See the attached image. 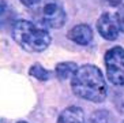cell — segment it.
<instances>
[{"instance_id": "1", "label": "cell", "mask_w": 124, "mask_h": 123, "mask_svg": "<svg viewBox=\"0 0 124 123\" xmlns=\"http://www.w3.org/2000/svg\"><path fill=\"white\" fill-rule=\"evenodd\" d=\"M72 92L87 101L102 103L108 96V88L101 70L93 64H83L71 78Z\"/></svg>"}, {"instance_id": "2", "label": "cell", "mask_w": 124, "mask_h": 123, "mask_svg": "<svg viewBox=\"0 0 124 123\" xmlns=\"http://www.w3.org/2000/svg\"><path fill=\"white\" fill-rule=\"evenodd\" d=\"M11 34L15 43L27 52H42L51 44V34L44 26L36 25L26 19L14 22Z\"/></svg>"}, {"instance_id": "3", "label": "cell", "mask_w": 124, "mask_h": 123, "mask_svg": "<svg viewBox=\"0 0 124 123\" xmlns=\"http://www.w3.org/2000/svg\"><path fill=\"white\" fill-rule=\"evenodd\" d=\"M106 75L110 83L123 86L124 85V48L113 47L105 53Z\"/></svg>"}, {"instance_id": "4", "label": "cell", "mask_w": 124, "mask_h": 123, "mask_svg": "<svg viewBox=\"0 0 124 123\" xmlns=\"http://www.w3.org/2000/svg\"><path fill=\"white\" fill-rule=\"evenodd\" d=\"M37 18L40 21V23L44 26L45 29H60L63 25L66 23L67 14L63 10L62 6H59L57 3H46L38 10L37 12Z\"/></svg>"}, {"instance_id": "5", "label": "cell", "mask_w": 124, "mask_h": 123, "mask_svg": "<svg viewBox=\"0 0 124 123\" xmlns=\"http://www.w3.org/2000/svg\"><path fill=\"white\" fill-rule=\"evenodd\" d=\"M97 30L105 40L113 41L119 37V33L121 32L119 21L116 15L110 12H104V14L97 19Z\"/></svg>"}, {"instance_id": "6", "label": "cell", "mask_w": 124, "mask_h": 123, "mask_svg": "<svg viewBox=\"0 0 124 123\" xmlns=\"http://www.w3.org/2000/svg\"><path fill=\"white\" fill-rule=\"evenodd\" d=\"M67 38L77 44H80V45H87L93 40V30L86 23H79L68 30Z\"/></svg>"}, {"instance_id": "7", "label": "cell", "mask_w": 124, "mask_h": 123, "mask_svg": "<svg viewBox=\"0 0 124 123\" xmlns=\"http://www.w3.org/2000/svg\"><path fill=\"white\" fill-rule=\"evenodd\" d=\"M57 123H86V116L80 107L72 105L60 114Z\"/></svg>"}, {"instance_id": "8", "label": "cell", "mask_w": 124, "mask_h": 123, "mask_svg": "<svg viewBox=\"0 0 124 123\" xmlns=\"http://www.w3.org/2000/svg\"><path fill=\"white\" fill-rule=\"evenodd\" d=\"M79 69L77 66V63H74V62H63V63H59L56 66L55 69V72H56V77H57L59 79H70V78H72L75 75V72L77 70Z\"/></svg>"}, {"instance_id": "9", "label": "cell", "mask_w": 124, "mask_h": 123, "mask_svg": "<svg viewBox=\"0 0 124 123\" xmlns=\"http://www.w3.org/2000/svg\"><path fill=\"white\" fill-rule=\"evenodd\" d=\"M29 74L38 81H48L49 77H51V72L48 71L46 69H44L41 64H38V63H37V64H33L30 67Z\"/></svg>"}, {"instance_id": "10", "label": "cell", "mask_w": 124, "mask_h": 123, "mask_svg": "<svg viewBox=\"0 0 124 123\" xmlns=\"http://www.w3.org/2000/svg\"><path fill=\"white\" fill-rule=\"evenodd\" d=\"M113 119L112 116L106 111H95L90 118V122L89 123H112Z\"/></svg>"}, {"instance_id": "11", "label": "cell", "mask_w": 124, "mask_h": 123, "mask_svg": "<svg viewBox=\"0 0 124 123\" xmlns=\"http://www.w3.org/2000/svg\"><path fill=\"white\" fill-rule=\"evenodd\" d=\"M117 21H119V26H120V30L124 33V6L119 10V12L116 14Z\"/></svg>"}, {"instance_id": "12", "label": "cell", "mask_w": 124, "mask_h": 123, "mask_svg": "<svg viewBox=\"0 0 124 123\" xmlns=\"http://www.w3.org/2000/svg\"><path fill=\"white\" fill-rule=\"evenodd\" d=\"M105 4L108 6H112V7H117V6H124V0H102Z\"/></svg>"}, {"instance_id": "13", "label": "cell", "mask_w": 124, "mask_h": 123, "mask_svg": "<svg viewBox=\"0 0 124 123\" xmlns=\"http://www.w3.org/2000/svg\"><path fill=\"white\" fill-rule=\"evenodd\" d=\"M19 1H21L23 6H26V7H33L37 3H40L41 0H19Z\"/></svg>"}, {"instance_id": "14", "label": "cell", "mask_w": 124, "mask_h": 123, "mask_svg": "<svg viewBox=\"0 0 124 123\" xmlns=\"http://www.w3.org/2000/svg\"><path fill=\"white\" fill-rule=\"evenodd\" d=\"M16 123H27V122H25V120H19V122H16Z\"/></svg>"}, {"instance_id": "15", "label": "cell", "mask_w": 124, "mask_h": 123, "mask_svg": "<svg viewBox=\"0 0 124 123\" xmlns=\"http://www.w3.org/2000/svg\"><path fill=\"white\" fill-rule=\"evenodd\" d=\"M3 123H4V122H3Z\"/></svg>"}, {"instance_id": "16", "label": "cell", "mask_w": 124, "mask_h": 123, "mask_svg": "<svg viewBox=\"0 0 124 123\" xmlns=\"http://www.w3.org/2000/svg\"><path fill=\"white\" fill-rule=\"evenodd\" d=\"M123 123H124V122H123Z\"/></svg>"}]
</instances>
